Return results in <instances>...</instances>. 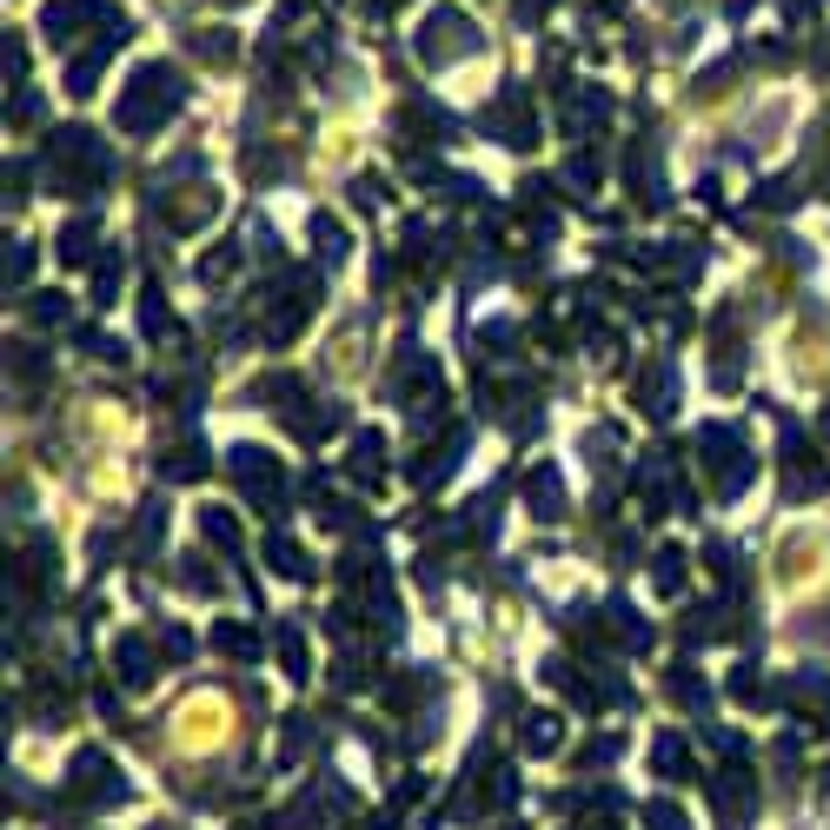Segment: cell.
<instances>
[{
  "mask_svg": "<svg viewBox=\"0 0 830 830\" xmlns=\"http://www.w3.org/2000/svg\"><path fill=\"white\" fill-rule=\"evenodd\" d=\"M419 47H426V60H452V54H465V47H472V27H465L452 8H439V14H426Z\"/></svg>",
  "mask_w": 830,
  "mask_h": 830,
  "instance_id": "6da1fadb",
  "label": "cell"
}]
</instances>
